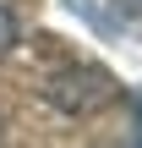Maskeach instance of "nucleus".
<instances>
[{"label": "nucleus", "mask_w": 142, "mask_h": 148, "mask_svg": "<svg viewBox=\"0 0 142 148\" xmlns=\"http://www.w3.org/2000/svg\"><path fill=\"white\" fill-rule=\"evenodd\" d=\"M44 99H49V110H60L71 121H88V115H99L120 99V82L104 66H60V71H49Z\"/></svg>", "instance_id": "f257e3e1"}, {"label": "nucleus", "mask_w": 142, "mask_h": 148, "mask_svg": "<svg viewBox=\"0 0 142 148\" xmlns=\"http://www.w3.org/2000/svg\"><path fill=\"white\" fill-rule=\"evenodd\" d=\"M131 132H137V143H142V88L131 93Z\"/></svg>", "instance_id": "20e7f679"}, {"label": "nucleus", "mask_w": 142, "mask_h": 148, "mask_svg": "<svg viewBox=\"0 0 142 148\" xmlns=\"http://www.w3.org/2000/svg\"><path fill=\"white\" fill-rule=\"evenodd\" d=\"M109 5H115L120 16H142V0H109Z\"/></svg>", "instance_id": "39448f33"}, {"label": "nucleus", "mask_w": 142, "mask_h": 148, "mask_svg": "<svg viewBox=\"0 0 142 148\" xmlns=\"http://www.w3.org/2000/svg\"><path fill=\"white\" fill-rule=\"evenodd\" d=\"M16 44H22V22H16L11 5H0V55H11Z\"/></svg>", "instance_id": "f03ea898"}, {"label": "nucleus", "mask_w": 142, "mask_h": 148, "mask_svg": "<svg viewBox=\"0 0 142 148\" xmlns=\"http://www.w3.org/2000/svg\"><path fill=\"white\" fill-rule=\"evenodd\" d=\"M66 5H71V11H82V16H88V22H93V27H104V33H109V27H115V22H109V16H99V5H93V0H66Z\"/></svg>", "instance_id": "7ed1b4c3"}]
</instances>
